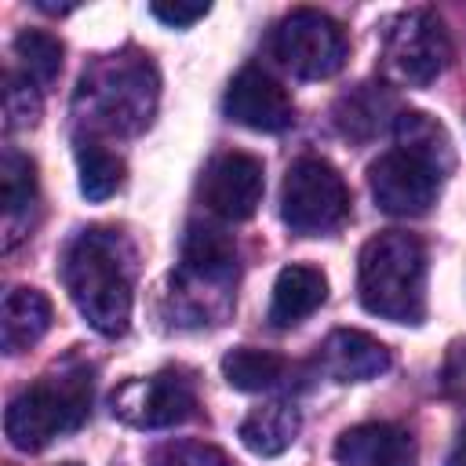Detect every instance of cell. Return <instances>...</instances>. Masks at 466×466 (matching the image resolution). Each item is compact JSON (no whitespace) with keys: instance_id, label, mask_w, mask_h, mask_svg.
<instances>
[{"instance_id":"cell-1","label":"cell","mask_w":466,"mask_h":466,"mask_svg":"<svg viewBox=\"0 0 466 466\" xmlns=\"http://www.w3.org/2000/svg\"><path fill=\"white\" fill-rule=\"evenodd\" d=\"M62 284L98 335H124L131 320L135 251L120 229L87 226L62 255Z\"/></svg>"},{"instance_id":"cell-2","label":"cell","mask_w":466,"mask_h":466,"mask_svg":"<svg viewBox=\"0 0 466 466\" xmlns=\"http://www.w3.org/2000/svg\"><path fill=\"white\" fill-rule=\"evenodd\" d=\"M91 393H95L91 368L76 357L62 360L58 368H51L33 386L11 397L4 411L7 441L18 451H40L55 437L80 430L91 415Z\"/></svg>"},{"instance_id":"cell-3","label":"cell","mask_w":466,"mask_h":466,"mask_svg":"<svg viewBox=\"0 0 466 466\" xmlns=\"http://www.w3.org/2000/svg\"><path fill=\"white\" fill-rule=\"evenodd\" d=\"M360 306L393 324H419L426 313V248L419 237L386 229L357 255Z\"/></svg>"},{"instance_id":"cell-4","label":"cell","mask_w":466,"mask_h":466,"mask_svg":"<svg viewBox=\"0 0 466 466\" xmlns=\"http://www.w3.org/2000/svg\"><path fill=\"white\" fill-rule=\"evenodd\" d=\"M157 102V73L142 55H106L76 91V120L87 131L131 135L149 124Z\"/></svg>"},{"instance_id":"cell-5","label":"cell","mask_w":466,"mask_h":466,"mask_svg":"<svg viewBox=\"0 0 466 466\" xmlns=\"http://www.w3.org/2000/svg\"><path fill=\"white\" fill-rule=\"evenodd\" d=\"M233 284H237L233 240L215 226L193 222L182 240V262H178L175 291H171L178 302V313L189 324L218 320L233 302Z\"/></svg>"},{"instance_id":"cell-6","label":"cell","mask_w":466,"mask_h":466,"mask_svg":"<svg viewBox=\"0 0 466 466\" xmlns=\"http://www.w3.org/2000/svg\"><path fill=\"white\" fill-rule=\"evenodd\" d=\"M280 215L299 237H328L350 218V189L320 157H299L280 189Z\"/></svg>"},{"instance_id":"cell-7","label":"cell","mask_w":466,"mask_h":466,"mask_svg":"<svg viewBox=\"0 0 466 466\" xmlns=\"http://www.w3.org/2000/svg\"><path fill=\"white\" fill-rule=\"evenodd\" d=\"M273 58L299 80H328L346 62V33L324 11L299 7L273 29Z\"/></svg>"},{"instance_id":"cell-8","label":"cell","mask_w":466,"mask_h":466,"mask_svg":"<svg viewBox=\"0 0 466 466\" xmlns=\"http://www.w3.org/2000/svg\"><path fill=\"white\" fill-rule=\"evenodd\" d=\"M448 58H451L448 33H444L441 18L426 7H415V11L400 15L390 25L386 44H382V66L404 87L433 84L444 73Z\"/></svg>"},{"instance_id":"cell-9","label":"cell","mask_w":466,"mask_h":466,"mask_svg":"<svg viewBox=\"0 0 466 466\" xmlns=\"http://www.w3.org/2000/svg\"><path fill=\"white\" fill-rule=\"evenodd\" d=\"M113 415L138 430H167L197 415L193 379L178 368H164L149 379H131L113 393Z\"/></svg>"},{"instance_id":"cell-10","label":"cell","mask_w":466,"mask_h":466,"mask_svg":"<svg viewBox=\"0 0 466 466\" xmlns=\"http://www.w3.org/2000/svg\"><path fill=\"white\" fill-rule=\"evenodd\" d=\"M441 178H444V171H437L433 164H426L404 149H390L368 167V186H371L375 204L397 218L426 215L441 193Z\"/></svg>"},{"instance_id":"cell-11","label":"cell","mask_w":466,"mask_h":466,"mask_svg":"<svg viewBox=\"0 0 466 466\" xmlns=\"http://www.w3.org/2000/svg\"><path fill=\"white\" fill-rule=\"evenodd\" d=\"M262 160L251 153H222L211 160V167L204 171V204L211 215L226 218V222H244L258 211L262 204Z\"/></svg>"},{"instance_id":"cell-12","label":"cell","mask_w":466,"mask_h":466,"mask_svg":"<svg viewBox=\"0 0 466 466\" xmlns=\"http://www.w3.org/2000/svg\"><path fill=\"white\" fill-rule=\"evenodd\" d=\"M226 116L251 127V131H284L295 120V102L280 80H273L266 69H240L226 87Z\"/></svg>"},{"instance_id":"cell-13","label":"cell","mask_w":466,"mask_h":466,"mask_svg":"<svg viewBox=\"0 0 466 466\" xmlns=\"http://www.w3.org/2000/svg\"><path fill=\"white\" fill-rule=\"evenodd\" d=\"M339 466H419V451L408 430L393 422H364L335 441Z\"/></svg>"},{"instance_id":"cell-14","label":"cell","mask_w":466,"mask_h":466,"mask_svg":"<svg viewBox=\"0 0 466 466\" xmlns=\"http://www.w3.org/2000/svg\"><path fill=\"white\" fill-rule=\"evenodd\" d=\"M317 364L335 382H368V379H379L390 368V350L379 339L364 335V331L339 328L324 339V346L317 353Z\"/></svg>"},{"instance_id":"cell-15","label":"cell","mask_w":466,"mask_h":466,"mask_svg":"<svg viewBox=\"0 0 466 466\" xmlns=\"http://www.w3.org/2000/svg\"><path fill=\"white\" fill-rule=\"evenodd\" d=\"M328 299V280L317 266H284L273 280V299H269V320L273 328H291L306 320L313 309H320Z\"/></svg>"},{"instance_id":"cell-16","label":"cell","mask_w":466,"mask_h":466,"mask_svg":"<svg viewBox=\"0 0 466 466\" xmlns=\"http://www.w3.org/2000/svg\"><path fill=\"white\" fill-rule=\"evenodd\" d=\"M302 368L269 353V350H251V346H240V350H229L222 357V375L233 390H244V393H269V390H291L295 386V375Z\"/></svg>"},{"instance_id":"cell-17","label":"cell","mask_w":466,"mask_h":466,"mask_svg":"<svg viewBox=\"0 0 466 466\" xmlns=\"http://www.w3.org/2000/svg\"><path fill=\"white\" fill-rule=\"evenodd\" d=\"M0 178H4V248L11 251L33 226V211H36V167L29 157L7 149L4 164H0Z\"/></svg>"},{"instance_id":"cell-18","label":"cell","mask_w":466,"mask_h":466,"mask_svg":"<svg viewBox=\"0 0 466 466\" xmlns=\"http://www.w3.org/2000/svg\"><path fill=\"white\" fill-rule=\"evenodd\" d=\"M51 328V302L36 288H11L4 295V313H0V339L4 353H22L36 346Z\"/></svg>"},{"instance_id":"cell-19","label":"cell","mask_w":466,"mask_h":466,"mask_svg":"<svg viewBox=\"0 0 466 466\" xmlns=\"http://www.w3.org/2000/svg\"><path fill=\"white\" fill-rule=\"evenodd\" d=\"M299 408L291 400H266L262 408H255L251 415H244L240 422V444L262 459H273L280 451H288L299 437Z\"/></svg>"},{"instance_id":"cell-20","label":"cell","mask_w":466,"mask_h":466,"mask_svg":"<svg viewBox=\"0 0 466 466\" xmlns=\"http://www.w3.org/2000/svg\"><path fill=\"white\" fill-rule=\"evenodd\" d=\"M393 138H397V149L433 164L437 171H451L455 164V153H451V138L444 131V124H437L430 113L422 109H400L393 116Z\"/></svg>"},{"instance_id":"cell-21","label":"cell","mask_w":466,"mask_h":466,"mask_svg":"<svg viewBox=\"0 0 466 466\" xmlns=\"http://www.w3.org/2000/svg\"><path fill=\"white\" fill-rule=\"evenodd\" d=\"M390 109H393V98H390V91H382V84H360V87H353L350 95L339 98L335 124H339L342 135L364 142L382 127Z\"/></svg>"},{"instance_id":"cell-22","label":"cell","mask_w":466,"mask_h":466,"mask_svg":"<svg viewBox=\"0 0 466 466\" xmlns=\"http://www.w3.org/2000/svg\"><path fill=\"white\" fill-rule=\"evenodd\" d=\"M76 164H80V193L87 200H109L124 182V160L102 142L84 138L76 149Z\"/></svg>"},{"instance_id":"cell-23","label":"cell","mask_w":466,"mask_h":466,"mask_svg":"<svg viewBox=\"0 0 466 466\" xmlns=\"http://www.w3.org/2000/svg\"><path fill=\"white\" fill-rule=\"evenodd\" d=\"M15 58H18V76H25L33 87H47L62 69V44L51 33L25 29L15 36Z\"/></svg>"},{"instance_id":"cell-24","label":"cell","mask_w":466,"mask_h":466,"mask_svg":"<svg viewBox=\"0 0 466 466\" xmlns=\"http://www.w3.org/2000/svg\"><path fill=\"white\" fill-rule=\"evenodd\" d=\"M149 466H229V459L204 441H167L149 455Z\"/></svg>"},{"instance_id":"cell-25","label":"cell","mask_w":466,"mask_h":466,"mask_svg":"<svg viewBox=\"0 0 466 466\" xmlns=\"http://www.w3.org/2000/svg\"><path fill=\"white\" fill-rule=\"evenodd\" d=\"M4 113H7V127H33L40 116V98L36 87L25 76L7 73V87H4Z\"/></svg>"},{"instance_id":"cell-26","label":"cell","mask_w":466,"mask_h":466,"mask_svg":"<svg viewBox=\"0 0 466 466\" xmlns=\"http://www.w3.org/2000/svg\"><path fill=\"white\" fill-rule=\"evenodd\" d=\"M441 382H444V390L451 397L466 400V339L448 346V357H444V368H441Z\"/></svg>"},{"instance_id":"cell-27","label":"cell","mask_w":466,"mask_h":466,"mask_svg":"<svg viewBox=\"0 0 466 466\" xmlns=\"http://www.w3.org/2000/svg\"><path fill=\"white\" fill-rule=\"evenodd\" d=\"M149 11H153V18H160L164 25H171V29H186V25L200 22L211 7H208V4H153Z\"/></svg>"},{"instance_id":"cell-28","label":"cell","mask_w":466,"mask_h":466,"mask_svg":"<svg viewBox=\"0 0 466 466\" xmlns=\"http://www.w3.org/2000/svg\"><path fill=\"white\" fill-rule=\"evenodd\" d=\"M444 466H466V426L459 430V437H455V444H451V451H448V462Z\"/></svg>"},{"instance_id":"cell-29","label":"cell","mask_w":466,"mask_h":466,"mask_svg":"<svg viewBox=\"0 0 466 466\" xmlns=\"http://www.w3.org/2000/svg\"><path fill=\"white\" fill-rule=\"evenodd\" d=\"M62 466H80V462H62Z\"/></svg>"}]
</instances>
